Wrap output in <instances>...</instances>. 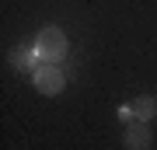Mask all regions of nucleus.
<instances>
[{
  "label": "nucleus",
  "instance_id": "obj_1",
  "mask_svg": "<svg viewBox=\"0 0 157 150\" xmlns=\"http://www.w3.org/2000/svg\"><path fill=\"white\" fill-rule=\"evenodd\" d=\"M67 49H70V42H67V35H63V28H56V25L42 28V32L35 35V52L42 56V63H59L63 56H67Z\"/></svg>",
  "mask_w": 157,
  "mask_h": 150
},
{
  "label": "nucleus",
  "instance_id": "obj_2",
  "mask_svg": "<svg viewBox=\"0 0 157 150\" xmlns=\"http://www.w3.org/2000/svg\"><path fill=\"white\" fill-rule=\"evenodd\" d=\"M32 84H35L39 94L52 98V94H63V87H67V73H63L59 63H39V67L32 70Z\"/></svg>",
  "mask_w": 157,
  "mask_h": 150
},
{
  "label": "nucleus",
  "instance_id": "obj_3",
  "mask_svg": "<svg viewBox=\"0 0 157 150\" xmlns=\"http://www.w3.org/2000/svg\"><path fill=\"white\" fill-rule=\"evenodd\" d=\"M154 136H150V122H140V119H133V122L126 126L122 133V147L126 150H150Z\"/></svg>",
  "mask_w": 157,
  "mask_h": 150
},
{
  "label": "nucleus",
  "instance_id": "obj_4",
  "mask_svg": "<svg viewBox=\"0 0 157 150\" xmlns=\"http://www.w3.org/2000/svg\"><path fill=\"white\" fill-rule=\"evenodd\" d=\"M129 105H133V115L140 119V122H150V119L157 115V98H150V94H140V98H133Z\"/></svg>",
  "mask_w": 157,
  "mask_h": 150
},
{
  "label": "nucleus",
  "instance_id": "obj_5",
  "mask_svg": "<svg viewBox=\"0 0 157 150\" xmlns=\"http://www.w3.org/2000/svg\"><path fill=\"white\" fill-rule=\"evenodd\" d=\"M11 63H14L17 70H35V67L42 63V56L35 52V49H32V52H28V49H17V52L11 56Z\"/></svg>",
  "mask_w": 157,
  "mask_h": 150
},
{
  "label": "nucleus",
  "instance_id": "obj_6",
  "mask_svg": "<svg viewBox=\"0 0 157 150\" xmlns=\"http://www.w3.org/2000/svg\"><path fill=\"white\" fill-rule=\"evenodd\" d=\"M115 115H119V122H126V126L136 119V115H133V105H119V108H115Z\"/></svg>",
  "mask_w": 157,
  "mask_h": 150
}]
</instances>
